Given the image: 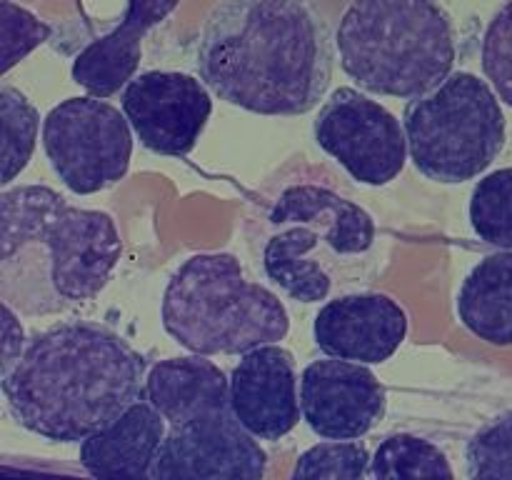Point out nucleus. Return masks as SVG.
I'll return each instance as SVG.
<instances>
[{
    "instance_id": "21",
    "label": "nucleus",
    "mask_w": 512,
    "mask_h": 480,
    "mask_svg": "<svg viewBox=\"0 0 512 480\" xmlns=\"http://www.w3.org/2000/svg\"><path fill=\"white\" fill-rule=\"evenodd\" d=\"M373 458L368 445L358 440H333V443H318L305 450L295 460V480H363L370 475Z\"/></svg>"
},
{
    "instance_id": "18",
    "label": "nucleus",
    "mask_w": 512,
    "mask_h": 480,
    "mask_svg": "<svg viewBox=\"0 0 512 480\" xmlns=\"http://www.w3.org/2000/svg\"><path fill=\"white\" fill-rule=\"evenodd\" d=\"M370 478H455V470L435 443L413 433H395L375 450Z\"/></svg>"
},
{
    "instance_id": "19",
    "label": "nucleus",
    "mask_w": 512,
    "mask_h": 480,
    "mask_svg": "<svg viewBox=\"0 0 512 480\" xmlns=\"http://www.w3.org/2000/svg\"><path fill=\"white\" fill-rule=\"evenodd\" d=\"M0 123H3V148H0L3 180L0 183L10 185L33 158L40 115L28 95L3 83L0 85Z\"/></svg>"
},
{
    "instance_id": "8",
    "label": "nucleus",
    "mask_w": 512,
    "mask_h": 480,
    "mask_svg": "<svg viewBox=\"0 0 512 480\" xmlns=\"http://www.w3.org/2000/svg\"><path fill=\"white\" fill-rule=\"evenodd\" d=\"M410 160L425 178L455 185L478 178L505 145V113L493 85L475 73H450L405 108Z\"/></svg>"
},
{
    "instance_id": "20",
    "label": "nucleus",
    "mask_w": 512,
    "mask_h": 480,
    "mask_svg": "<svg viewBox=\"0 0 512 480\" xmlns=\"http://www.w3.org/2000/svg\"><path fill=\"white\" fill-rule=\"evenodd\" d=\"M470 225L488 245L512 250V168L495 170L475 183Z\"/></svg>"
},
{
    "instance_id": "1",
    "label": "nucleus",
    "mask_w": 512,
    "mask_h": 480,
    "mask_svg": "<svg viewBox=\"0 0 512 480\" xmlns=\"http://www.w3.org/2000/svg\"><path fill=\"white\" fill-rule=\"evenodd\" d=\"M200 80L255 115H305L333 80V40L308 0H220L198 40Z\"/></svg>"
},
{
    "instance_id": "2",
    "label": "nucleus",
    "mask_w": 512,
    "mask_h": 480,
    "mask_svg": "<svg viewBox=\"0 0 512 480\" xmlns=\"http://www.w3.org/2000/svg\"><path fill=\"white\" fill-rule=\"evenodd\" d=\"M0 388L20 428L83 443L145 398V360L115 330L70 320L35 333Z\"/></svg>"
},
{
    "instance_id": "5",
    "label": "nucleus",
    "mask_w": 512,
    "mask_h": 480,
    "mask_svg": "<svg viewBox=\"0 0 512 480\" xmlns=\"http://www.w3.org/2000/svg\"><path fill=\"white\" fill-rule=\"evenodd\" d=\"M335 48L360 90L403 100L438 88L458 55L453 18L440 0H353Z\"/></svg>"
},
{
    "instance_id": "16",
    "label": "nucleus",
    "mask_w": 512,
    "mask_h": 480,
    "mask_svg": "<svg viewBox=\"0 0 512 480\" xmlns=\"http://www.w3.org/2000/svg\"><path fill=\"white\" fill-rule=\"evenodd\" d=\"M168 423L148 398L80 443V465L93 478H150Z\"/></svg>"
},
{
    "instance_id": "6",
    "label": "nucleus",
    "mask_w": 512,
    "mask_h": 480,
    "mask_svg": "<svg viewBox=\"0 0 512 480\" xmlns=\"http://www.w3.org/2000/svg\"><path fill=\"white\" fill-rule=\"evenodd\" d=\"M163 328L198 355H243L290 333L283 300L245 278L233 253H198L168 280L160 308Z\"/></svg>"
},
{
    "instance_id": "23",
    "label": "nucleus",
    "mask_w": 512,
    "mask_h": 480,
    "mask_svg": "<svg viewBox=\"0 0 512 480\" xmlns=\"http://www.w3.org/2000/svg\"><path fill=\"white\" fill-rule=\"evenodd\" d=\"M480 65L498 98L512 108V0L490 18L485 28Z\"/></svg>"
},
{
    "instance_id": "12",
    "label": "nucleus",
    "mask_w": 512,
    "mask_h": 480,
    "mask_svg": "<svg viewBox=\"0 0 512 480\" xmlns=\"http://www.w3.org/2000/svg\"><path fill=\"white\" fill-rule=\"evenodd\" d=\"M388 393L365 363L333 358L315 360L300 375L303 420L328 440H358L385 415Z\"/></svg>"
},
{
    "instance_id": "17",
    "label": "nucleus",
    "mask_w": 512,
    "mask_h": 480,
    "mask_svg": "<svg viewBox=\"0 0 512 480\" xmlns=\"http://www.w3.org/2000/svg\"><path fill=\"white\" fill-rule=\"evenodd\" d=\"M458 318L475 338L512 345V250L480 260L458 293Z\"/></svg>"
},
{
    "instance_id": "25",
    "label": "nucleus",
    "mask_w": 512,
    "mask_h": 480,
    "mask_svg": "<svg viewBox=\"0 0 512 480\" xmlns=\"http://www.w3.org/2000/svg\"><path fill=\"white\" fill-rule=\"evenodd\" d=\"M25 345H28V340H25L23 325H20L18 315L13 313L8 300H3V360H0V375L8 373L18 363Z\"/></svg>"
},
{
    "instance_id": "24",
    "label": "nucleus",
    "mask_w": 512,
    "mask_h": 480,
    "mask_svg": "<svg viewBox=\"0 0 512 480\" xmlns=\"http://www.w3.org/2000/svg\"><path fill=\"white\" fill-rule=\"evenodd\" d=\"M50 33H53V28L35 18L28 8L13 3V0H3L0 3V38H3L0 73H8L10 68H15L25 55L43 45L50 38Z\"/></svg>"
},
{
    "instance_id": "15",
    "label": "nucleus",
    "mask_w": 512,
    "mask_h": 480,
    "mask_svg": "<svg viewBox=\"0 0 512 480\" xmlns=\"http://www.w3.org/2000/svg\"><path fill=\"white\" fill-rule=\"evenodd\" d=\"M180 5V0H128L123 20L110 33L85 45L73 60L75 83L95 98H110L135 78L143 40L155 25L163 23Z\"/></svg>"
},
{
    "instance_id": "14",
    "label": "nucleus",
    "mask_w": 512,
    "mask_h": 480,
    "mask_svg": "<svg viewBox=\"0 0 512 480\" xmlns=\"http://www.w3.org/2000/svg\"><path fill=\"white\" fill-rule=\"evenodd\" d=\"M230 400L255 438L270 443L285 438L303 413L293 353L275 343L243 353L230 373Z\"/></svg>"
},
{
    "instance_id": "4",
    "label": "nucleus",
    "mask_w": 512,
    "mask_h": 480,
    "mask_svg": "<svg viewBox=\"0 0 512 480\" xmlns=\"http://www.w3.org/2000/svg\"><path fill=\"white\" fill-rule=\"evenodd\" d=\"M205 358L160 360L145 378V398L168 423L150 478H263L268 453L235 415L230 378Z\"/></svg>"
},
{
    "instance_id": "10",
    "label": "nucleus",
    "mask_w": 512,
    "mask_h": 480,
    "mask_svg": "<svg viewBox=\"0 0 512 480\" xmlns=\"http://www.w3.org/2000/svg\"><path fill=\"white\" fill-rule=\"evenodd\" d=\"M315 143L363 185H388L408 160L405 125L378 100L355 88H338L315 118Z\"/></svg>"
},
{
    "instance_id": "11",
    "label": "nucleus",
    "mask_w": 512,
    "mask_h": 480,
    "mask_svg": "<svg viewBox=\"0 0 512 480\" xmlns=\"http://www.w3.org/2000/svg\"><path fill=\"white\" fill-rule=\"evenodd\" d=\"M123 113L150 153L183 158L198 145L213 98L205 83L175 70H148L123 88Z\"/></svg>"
},
{
    "instance_id": "7",
    "label": "nucleus",
    "mask_w": 512,
    "mask_h": 480,
    "mask_svg": "<svg viewBox=\"0 0 512 480\" xmlns=\"http://www.w3.org/2000/svg\"><path fill=\"white\" fill-rule=\"evenodd\" d=\"M25 245L48 250V288L60 308L93 300L123 255L108 213L70 205L48 185H18L0 193V260Z\"/></svg>"
},
{
    "instance_id": "9",
    "label": "nucleus",
    "mask_w": 512,
    "mask_h": 480,
    "mask_svg": "<svg viewBox=\"0 0 512 480\" xmlns=\"http://www.w3.org/2000/svg\"><path fill=\"white\" fill-rule=\"evenodd\" d=\"M43 150L55 175L75 195L113 188L128 175L133 128L105 98L60 100L43 120Z\"/></svg>"
},
{
    "instance_id": "13",
    "label": "nucleus",
    "mask_w": 512,
    "mask_h": 480,
    "mask_svg": "<svg viewBox=\"0 0 512 480\" xmlns=\"http://www.w3.org/2000/svg\"><path fill=\"white\" fill-rule=\"evenodd\" d=\"M313 335L325 355L378 365L405 343L408 315L385 293H345L318 310Z\"/></svg>"
},
{
    "instance_id": "3",
    "label": "nucleus",
    "mask_w": 512,
    "mask_h": 480,
    "mask_svg": "<svg viewBox=\"0 0 512 480\" xmlns=\"http://www.w3.org/2000/svg\"><path fill=\"white\" fill-rule=\"evenodd\" d=\"M375 243L373 215L318 180L285 183L258 223L260 265L298 303H320L335 285L360 283Z\"/></svg>"
},
{
    "instance_id": "22",
    "label": "nucleus",
    "mask_w": 512,
    "mask_h": 480,
    "mask_svg": "<svg viewBox=\"0 0 512 480\" xmlns=\"http://www.w3.org/2000/svg\"><path fill=\"white\" fill-rule=\"evenodd\" d=\"M470 478H510L512 480V410L490 420L468 443Z\"/></svg>"
}]
</instances>
